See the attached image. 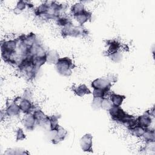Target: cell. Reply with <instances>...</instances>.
Instances as JSON below:
<instances>
[{
  "instance_id": "obj_1",
  "label": "cell",
  "mask_w": 155,
  "mask_h": 155,
  "mask_svg": "<svg viewBox=\"0 0 155 155\" xmlns=\"http://www.w3.org/2000/svg\"><path fill=\"white\" fill-rule=\"evenodd\" d=\"M108 112L113 121L127 126V128L137 124L136 117L127 113L120 106L113 105Z\"/></svg>"
},
{
  "instance_id": "obj_2",
  "label": "cell",
  "mask_w": 155,
  "mask_h": 155,
  "mask_svg": "<svg viewBox=\"0 0 155 155\" xmlns=\"http://www.w3.org/2000/svg\"><path fill=\"white\" fill-rule=\"evenodd\" d=\"M18 38L1 41V58L3 61L10 65L12 57L15 53L18 47Z\"/></svg>"
},
{
  "instance_id": "obj_3",
  "label": "cell",
  "mask_w": 155,
  "mask_h": 155,
  "mask_svg": "<svg viewBox=\"0 0 155 155\" xmlns=\"http://www.w3.org/2000/svg\"><path fill=\"white\" fill-rule=\"evenodd\" d=\"M61 35L63 38H85L88 36V31L84 25H74L71 22L62 27Z\"/></svg>"
},
{
  "instance_id": "obj_4",
  "label": "cell",
  "mask_w": 155,
  "mask_h": 155,
  "mask_svg": "<svg viewBox=\"0 0 155 155\" xmlns=\"http://www.w3.org/2000/svg\"><path fill=\"white\" fill-rule=\"evenodd\" d=\"M55 69L56 72L64 77H69L72 74L75 65L73 60L67 56L60 58L56 63Z\"/></svg>"
},
{
  "instance_id": "obj_5",
  "label": "cell",
  "mask_w": 155,
  "mask_h": 155,
  "mask_svg": "<svg viewBox=\"0 0 155 155\" xmlns=\"http://www.w3.org/2000/svg\"><path fill=\"white\" fill-rule=\"evenodd\" d=\"M154 118V107L150 110H147L142 115L139 116L137 119V125L141 126L145 129L150 128Z\"/></svg>"
},
{
  "instance_id": "obj_6",
  "label": "cell",
  "mask_w": 155,
  "mask_h": 155,
  "mask_svg": "<svg viewBox=\"0 0 155 155\" xmlns=\"http://www.w3.org/2000/svg\"><path fill=\"white\" fill-rule=\"evenodd\" d=\"M67 131L61 125L56 130H49L50 139L51 142L54 145L58 144L63 141L67 137Z\"/></svg>"
},
{
  "instance_id": "obj_7",
  "label": "cell",
  "mask_w": 155,
  "mask_h": 155,
  "mask_svg": "<svg viewBox=\"0 0 155 155\" xmlns=\"http://www.w3.org/2000/svg\"><path fill=\"white\" fill-rule=\"evenodd\" d=\"M112 85L113 84L106 77L96 78L91 83V87L93 89H101L107 93L110 92Z\"/></svg>"
},
{
  "instance_id": "obj_8",
  "label": "cell",
  "mask_w": 155,
  "mask_h": 155,
  "mask_svg": "<svg viewBox=\"0 0 155 155\" xmlns=\"http://www.w3.org/2000/svg\"><path fill=\"white\" fill-rule=\"evenodd\" d=\"M79 145L81 150L84 152L93 153V136L90 133H86L83 135L79 140Z\"/></svg>"
},
{
  "instance_id": "obj_9",
  "label": "cell",
  "mask_w": 155,
  "mask_h": 155,
  "mask_svg": "<svg viewBox=\"0 0 155 155\" xmlns=\"http://www.w3.org/2000/svg\"><path fill=\"white\" fill-rule=\"evenodd\" d=\"M31 113L35 119L37 125H48L49 116L46 115L41 109L35 107Z\"/></svg>"
},
{
  "instance_id": "obj_10",
  "label": "cell",
  "mask_w": 155,
  "mask_h": 155,
  "mask_svg": "<svg viewBox=\"0 0 155 155\" xmlns=\"http://www.w3.org/2000/svg\"><path fill=\"white\" fill-rule=\"evenodd\" d=\"M19 99L20 97H18L7 105L6 108L4 111L6 116L9 117H16L20 115L21 111L19 108V104H17V102L19 101Z\"/></svg>"
},
{
  "instance_id": "obj_11",
  "label": "cell",
  "mask_w": 155,
  "mask_h": 155,
  "mask_svg": "<svg viewBox=\"0 0 155 155\" xmlns=\"http://www.w3.org/2000/svg\"><path fill=\"white\" fill-rule=\"evenodd\" d=\"M22 124L27 131H33L37 126L35 119L31 113L25 114L21 120Z\"/></svg>"
},
{
  "instance_id": "obj_12",
  "label": "cell",
  "mask_w": 155,
  "mask_h": 155,
  "mask_svg": "<svg viewBox=\"0 0 155 155\" xmlns=\"http://www.w3.org/2000/svg\"><path fill=\"white\" fill-rule=\"evenodd\" d=\"M73 18L79 23V25H84L85 23L91 21L92 13L85 9L82 12L73 16Z\"/></svg>"
},
{
  "instance_id": "obj_13",
  "label": "cell",
  "mask_w": 155,
  "mask_h": 155,
  "mask_svg": "<svg viewBox=\"0 0 155 155\" xmlns=\"http://www.w3.org/2000/svg\"><path fill=\"white\" fill-rule=\"evenodd\" d=\"M18 104L21 112L24 114L31 113L35 108V105L33 104L30 100L24 99L22 97H20Z\"/></svg>"
},
{
  "instance_id": "obj_14",
  "label": "cell",
  "mask_w": 155,
  "mask_h": 155,
  "mask_svg": "<svg viewBox=\"0 0 155 155\" xmlns=\"http://www.w3.org/2000/svg\"><path fill=\"white\" fill-rule=\"evenodd\" d=\"M71 90L74 94L79 97L91 94V90L85 84H80L76 87H72Z\"/></svg>"
},
{
  "instance_id": "obj_15",
  "label": "cell",
  "mask_w": 155,
  "mask_h": 155,
  "mask_svg": "<svg viewBox=\"0 0 155 155\" xmlns=\"http://www.w3.org/2000/svg\"><path fill=\"white\" fill-rule=\"evenodd\" d=\"M60 58L59 54L57 50L52 49L47 51L46 53V63L55 65L58 59Z\"/></svg>"
},
{
  "instance_id": "obj_16",
  "label": "cell",
  "mask_w": 155,
  "mask_h": 155,
  "mask_svg": "<svg viewBox=\"0 0 155 155\" xmlns=\"http://www.w3.org/2000/svg\"><path fill=\"white\" fill-rule=\"evenodd\" d=\"M108 96L113 105L115 106H121L124 101L126 99V96L125 95L117 94L113 91L110 92Z\"/></svg>"
},
{
  "instance_id": "obj_17",
  "label": "cell",
  "mask_w": 155,
  "mask_h": 155,
  "mask_svg": "<svg viewBox=\"0 0 155 155\" xmlns=\"http://www.w3.org/2000/svg\"><path fill=\"white\" fill-rule=\"evenodd\" d=\"M105 44L108 47L107 53H111L119 51L120 48V44L117 40L108 39L105 41Z\"/></svg>"
},
{
  "instance_id": "obj_18",
  "label": "cell",
  "mask_w": 155,
  "mask_h": 155,
  "mask_svg": "<svg viewBox=\"0 0 155 155\" xmlns=\"http://www.w3.org/2000/svg\"><path fill=\"white\" fill-rule=\"evenodd\" d=\"M143 140L146 143H153L155 142V131L153 128H147L142 136Z\"/></svg>"
},
{
  "instance_id": "obj_19",
  "label": "cell",
  "mask_w": 155,
  "mask_h": 155,
  "mask_svg": "<svg viewBox=\"0 0 155 155\" xmlns=\"http://www.w3.org/2000/svg\"><path fill=\"white\" fill-rule=\"evenodd\" d=\"M60 118L61 116L58 114L49 116V130H56L59 127L60 125L59 124V119Z\"/></svg>"
},
{
  "instance_id": "obj_20",
  "label": "cell",
  "mask_w": 155,
  "mask_h": 155,
  "mask_svg": "<svg viewBox=\"0 0 155 155\" xmlns=\"http://www.w3.org/2000/svg\"><path fill=\"white\" fill-rule=\"evenodd\" d=\"M128 130L132 136H135L136 137H141L144 131H145V128H143V127L137 124L133 127L128 128Z\"/></svg>"
},
{
  "instance_id": "obj_21",
  "label": "cell",
  "mask_w": 155,
  "mask_h": 155,
  "mask_svg": "<svg viewBox=\"0 0 155 155\" xmlns=\"http://www.w3.org/2000/svg\"><path fill=\"white\" fill-rule=\"evenodd\" d=\"M28 1H18L15 7L13 8V12L16 15H19L24 10L28 7Z\"/></svg>"
},
{
  "instance_id": "obj_22",
  "label": "cell",
  "mask_w": 155,
  "mask_h": 155,
  "mask_svg": "<svg viewBox=\"0 0 155 155\" xmlns=\"http://www.w3.org/2000/svg\"><path fill=\"white\" fill-rule=\"evenodd\" d=\"M84 4L81 2H76L73 4L70 8V13L72 16H74L78 13H79L85 10Z\"/></svg>"
},
{
  "instance_id": "obj_23",
  "label": "cell",
  "mask_w": 155,
  "mask_h": 155,
  "mask_svg": "<svg viewBox=\"0 0 155 155\" xmlns=\"http://www.w3.org/2000/svg\"><path fill=\"white\" fill-rule=\"evenodd\" d=\"M29 153L22 148H11L7 149L5 152L4 154H13V155H18V154H28Z\"/></svg>"
},
{
  "instance_id": "obj_24",
  "label": "cell",
  "mask_w": 155,
  "mask_h": 155,
  "mask_svg": "<svg viewBox=\"0 0 155 155\" xmlns=\"http://www.w3.org/2000/svg\"><path fill=\"white\" fill-rule=\"evenodd\" d=\"M107 56L108 57L111 61L115 63L120 62L123 58V55L122 53L119 51L111 53H107Z\"/></svg>"
},
{
  "instance_id": "obj_25",
  "label": "cell",
  "mask_w": 155,
  "mask_h": 155,
  "mask_svg": "<svg viewBox=\"0 0 155 155\" xmlns=\"http://www.w3.org/2000/svg\"><path fill=\"white\" fill-rule=\"evenodd\" d=\"M113 104L109 97H105L102 98L101 103V109H102L105 111H109V110L113 107Z\"/></svg>"
},
{
  "instance_id": "obj_26",
  "label": "cell",
  "mask_w": 155,
  "mask_h": 155,
  "mask_svg": "<svg viewBox=\"0 0 155 155\" xmlns=\"http://www.w3.org/2000/svg\"><path fill=\"white\" fill-rule=\"evenodd\" d=\"M56 24L61 27H63L67 25L68 24L71 22V20L67 16H60L56 21Z\"/></svg>"
},
{
  "instance_id": "obj_27",
  "label": "cell",
  "mask_w": 155,
  "mask_h": 155,
  "mask_svg": "<svg viewBox=\"0 0 155 155\" xmlns=\"http://www.w3.org/2000/svg\"><path fill=\"white\" fill-rule=\"evenodd\" d=\"M91 93L93 97L103 98L108 96L110 93H107L104 90H102L101 89H93Z\"/></svg>"
},
{
  "instance_id": "obj_28",
  "label": "cell",
  "mask_w": 155,
  "mask_h": 155,
  "mask_svg": "<svg viewBox=\"0 0 155 155\" xmlns=\"http://www.w3.org/2000/svg\"><path fill=\"white\" fill-rule=\"evenodd\" d=\"M102 98L99 97H93L91 102V107L94 110H99L101 109V103Z\"/></svg>"
},
{
  "instance_id": "obj_29",
  "label": "cell",
  "mask_w": 155,
  "mask_h": 155,
  "mask_svg": "<svg viewBox=\"0 0 155 155\" xmlns=\"http://www.w3.org/2000/svg\"><path fill=\"white\" fill-rule=\"evenodd\" d=\"M26 139V135L24 130L21 128H18L16 131V141L23 140Z\"/></svg>"
},
{
  "instance_id": "obj_30",
  "label": "cell",
  "mask_w": 155,
  "mask_h": 155,
  "mask_svg": "<svg viewBox=\"0 0 155 155\" xmlns=\"http://www.w3.org/2000/svg\"><path fill=\"white\" fill-rule=\"evenodd\" d=\"M105 77L108 79V80L112 84L116 83V82H117V76H116L115 74H114V73H108Z\"/></svg>"
},
{
  "instance_id": "obj_31",
  "label": "cell",
  "mask_w": 155,
  "mask_h": 155,
  "mask_svg": "<svg viewBox=\"0 0 155 155\" xmlns=\"http://www.w3.org/2000/svg\"><path fill=\"white\" fill-rule=\"evenodd\" d=\"M22 97L31 101V97H32V92H31V91L30 89L25 90L24 93H23V94L22 96Z\"/></svg>"
}]
</instances>
